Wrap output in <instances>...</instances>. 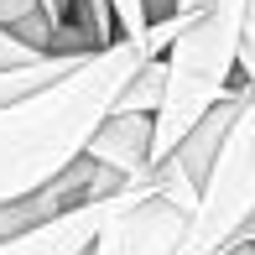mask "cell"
Wrapping results in <instances>:
<instances>
[{
  "instance_id": "6da1fadb",
  "label": "cell",
  "mask_w": 255,
  "mask_h": 255,
  "mask_svg": "<svg viewBox=\"0 0 255 255\" xmlns=\"http://www.w3.org/2000/svg\"><path fill=\"white\" fill-rule=\"evenodd\" d=\"M177 31H182V21L172 10L151 16V26L141 37L99 42L57 78L0 104V203L37 193L73 156H84L94 125L115 110V94L125 89V78L151 52H161Z\"/></svg>"
},
{
  "instance_id": "7a4b0ae2",
  "label": "cell",
  "mask_w": 255,
  "mask_h": 255,
  "mask_svg": "<svg viewBox=\"0 0 255 255\" xmlns=\"http://www.w3.org/2000/svg\"><path fill=\"white\" fill-rule=\"evenodd\" d=\"M182 31L161 47V99L151 110V161H161L182 141L208 104L224 99L235 84V42L245 0H172Z\"/></svg>"
},
{
  "instance_id": "3957f363",
  "label": "cell",
  "mask_w": 255,
  "mask_h": 255,
  "mask_svg": "<svg viewBox=\"0 0 255 255\" xmlns=\"http://www.w3.org/2000/svg\"><path fill=\"white\" fill-rule=\"evenodd\" d=\"M235 240H255V94L245 89L208 172L198 177L193 208L167 255H219Z\"/></svg>"
},
{
  "instance_id": "277c9868",
  "label": "cell",
  "mask_w": 255,
  "mask_h": 255,
  "mask_svg": "<svg viewBox=\"0 0 255 255\" xmlns=\"http://www.w3.org/2000/svg\"><path fill=\"white\" fill-rule=\"evenodd\" d=\"M146 177H151V172H146ZM151 188L156 182L120 188V193H104V198L73 203V208H63V214L42 219V224H26V229H16V235H0V255H84L89 240L99 235V224L115 208H125L130 198H141V193H151Z\"/></svg>"
},
{
  "instance_id": "5b68a950",
  "label": "cell",
  "mask_w": 255,
  "mask_h": 255,
  "mask_svg": "<svg viewBox=\"0 0 255 255\" xmlns=\"http://www.w3.org/2000/svg\"><path fill=\"white\" fill-rule=\"evenodd\" d=\"M177 229H182V208L151 188L141 198H130L125 208H115L84 255H167Z\"/></svg>"
},
{
  "instance_id": "8992f818",
  "label": "cell",
  "mask_w": 255,
  "mask_h": 255,
  "mask_svg": "<svg viewBox=\"0 0 255 255\" xmlns=\"http://www.w3.org/2000/svg\"><path fill=\"white\" fill-rule=\"evenodd\" d=\"M84 156L110 167L125 182H146V167H151V115L146 110H110L94 125Z\"/></svg>"
},
{
  "instance_id": "52a82bcc",
  "label": "cell",
  "mask_w": 255,
  "mask_h": 255,
  "mask_svg": "<svg viewBox=\"0 0 255 255\" xmlns=\"http://www.w3.org/2000/svg\"><path fill=\"white\" fill-rule=\"evenodd\" d=\"M68 21L99 47L110 37H141L151 26V10H146V0H73Z\"/></svg>"
},
{
  "instance_id": "ba28073f",
  "label": "cell",
  "mask_w": 255,
  "mask_h": 255,
  "mask_svg": "<svg viewBox=\"0 0 255 255\" xmlns=\"http://www.w3.org/2000/svg\"><path fill=\"white\" fill-rule=\"evenodd\" d=\"M0 26L16 31V37H21V42H31V47H42V52L84 47L73 31H63V26L47 16V10H42V0H0Z\"/></svg>"
},
{
  "instance_id": "9c48e42d",
  "label": "cell",
  "mask_w": 255,
  "mask_h": 255,
  "mask_svg": "<svg viewBox=\"0 0 255 255\" xmlns=\"http://www.w3.org/2000/svg\"><path fill=\"white\" fill-rule=\"evenodd\" d=\"M84 52L89 47H57V52H42V57H31V63H21V68H5V73H0V104L16 99V94H26V89H37V84H47V78H57L63 68H73Z\"/></svg>"
},
{
  "instance_id": "30bf717a",
  "label": "cell",
  "mask_w": 255,
  "mask_h": 255,
  "mask_svg": "<svg viewBox=\"0 0 255 255\" xmlns=\"http://www.w3.org/2000/svg\"><path fill=\"white\" fill-rule=\"evenodd\" d=\"M235 78L255 94V0H245L240 16V42H235Z\"/></svg>"
},
{
  "instance_id": "8fae6325",
  "label": "cell",
  "mask_w": 255,
  "mask_h": 255,
  "mask_svg": "<svg viewBox=\"0 0 255 255\" xmlns=\"http://www.w3.org/2000/svg\"><path fill=\"white\" fill-rule=\"evenodd\" d=\"M31 57H42V47H31V42H21L16 31H5V26H0V73H5V68L31 63Z\"/></svg>"
},
{
  "instance_id": "7c38bea8",
  "label": "cell",
  "mask_w": 255,
  "mask_h": 255,
  "mask_svg": "<svg viewBox=\"0 0 255 255\" xmlns=\"http://www.w3.org/2000/svg\"><path fill=\"white\" fill-rule=\"evenodd\" d=\"M167 5H172V0H146V10H151V16H167Z\"/></svg>"
}]
</instances>
